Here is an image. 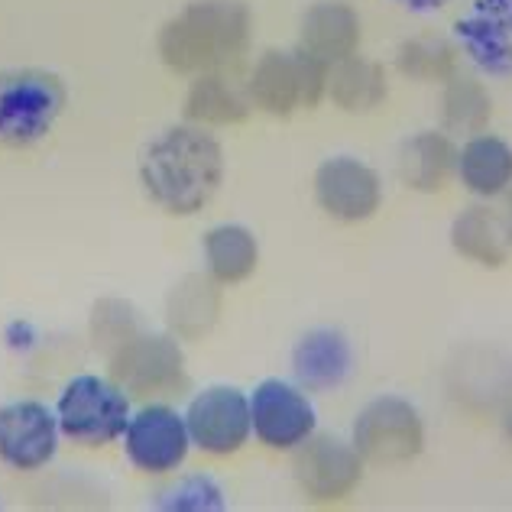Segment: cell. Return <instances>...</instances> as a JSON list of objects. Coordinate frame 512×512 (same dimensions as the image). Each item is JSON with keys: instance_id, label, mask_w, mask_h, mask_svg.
Returning a JSON list of instances; mask_svg holds the SVG:
<instances>
[{"instance_id": "6da1fadb", "label": "cell", "mask_w": 512, "mask_h": 512, "mask_svg": "<svg viewBox=\"0 0 512 512\" xmlns=\"http://www.w3.org/2000/svg\"><path fill=\"white\" fill-rule=\"evenodd\" d=\"M140 179L159 208L169 214H195L218 192L224 179V153L211 133L172 127L143 153Z\"/></svg>"}, {"instance_id": "7a4b0ae2", "label": "cell", "mask_w": 512, "mask_h": 512, "mask_svg": "<svg viewBox=\"0 0 512 512\" xmlns=\"http://www.w3.org/2000/svg\"><path fill=\"white\" fill-rule=\"evenodd\" d=\"M250 10L240 0H195L159 36V56L175 72H214L247 52Z\"/></svg>"}, {"instance_id": "3957f363", "label": "cell", "mask_w": 512, "mask_h": 512, "mask_svg": "<svg viewBox=\"0 0 512 512\" xmlns=\"http://www.w3.org/2000/svg\"><path fill=\"white\" fill-rule=\"evenodd\" d=\"M65 107V88L56 75L20 69L0 75V143L33 146L46 137Z\"/></svg>"}, {"instance_id": "277c9868", "label": "cell", "mask_w": 512, "mask_h": 512, "mask_svg": "<svg viewBox=\"0 0 512 512\" xmlns=\"http://www.w3.org/2000/svg\"><path fill=\"white\" fill-rule=\"evenodd\" d=\"M328 82V65L299 52H266L253 69V101L276 117H289L299 107H315Z\"/></svg>"}, {"instance_id": "5b68a950", "label": "cell", "mask_w": 512, "mask_h": 512, "mask_svg": "<svg viewBox=\"0 0 512 512\" xmlns=\"http://www.w3.org/2000/svg\"><path fill=\"white\" fill-rule=\"evenodd\" d=\"M127 396L101 376H75L59 396V428L88 448L114 441L127 431Z\"/></svg>"}, {"instance_id": "8992f818", "label": "cell", "mask_w": 512, "mask_h": 512, "mask_svg": "<svg viewBox=\"0 0 512 512\" xmlns=\"http://www.w3.org/2000/svg\"><path fill=\"white\" fill-rule=\"evenodd\" d=\"M425 428L412 402L383 396L373 399L354 422V448L373 464H402L422 454Z\"/></svg>"}, {"instance_id": "52a82bcc", "label": "cell", "mask_w": 512, "mask_h": 512, "mask_svg": "<svg viewBox=\"0 0 512 512\" xmlns=\"http://www.w3.org/2000/svg\"><path fill=\"white\" fill-rule=\"evenodd\" d=\"M111 373L133 396H169L185 383L182 350L169 338L133 334L111 354Z\"/></svg>"}, {"instance_id": "ba28073f", "label": "cell", "mask_w": 512, "mask_h": 512, "mask_svg": "<svg viewBox=\"0 0 512 512\" xmlns=\"http://www.w3.org/2000/svg\"><path fill=\"white\" fill-rule=\"evenodd\" d=\"M188 438L208 454H234L250 435V402L234 386H211L192 399L185 415Z\"/></svg>"}, {"instance_id": "9c48e42d", "label": "cell", "mask_w": 512, "mask_h": 512, "mask_svg": "<svg viewBox=\"0 0 512 512\" xmlns=\"http://www.w3.org/2000/svg\"><path fill=\"white\" fill-rule=\"evenodd\" d=\"M250 422L263 444L289 451L315 431V409L302 389L282 380H263L250 399Z\"/></svg>"}, {"instance_id": "30bf717a", "label": "cell", "mask_w": 512, "mask_h": 512, "mask_svg": "<svg viewBox=\"0 0 512 512\" xmlns=\"http://www.w3.org/2000/svg\"><path fill=\"white\" fill-rule=\"evenodd\" d=\"M295 480L318 503L344 500L360 483V454L341 438L308 435L295 454Z\"/></svg>"}, {"instance_id": "8fae6325", "label": "cell", "mask_w": 512, "mask_h": 512, "mask_svg": "<svg viewBox=\"0 0 512 512\" xmlns=\"http://www.w3.org/2000/svg\"><path fill=\"white\" fill-rule=\"evenodd\" d=\"M454 33L480 72L512 75V0H474Z\"/></svg>"}, {"instance_id": "7c38bea8", "label": "cell", "mask_w": 512, "mask_h": 512, "mask_svg": "<svg viewBox=\"0 0 512 512\" xmlns=\"http://www.w3.org/2000/svg\"><path fill=\"white\" fill-rule=\"evenodd\" d=\"M315 198L334 221H367L380 208V179L360 159L338 156L321 163L315 172Z\"/></svg>"}, {"instance_id": "4fadbf2b", "label": "cell", "mask_w": 512, "mask_h": 512, "mask_svg": "<svg viewBox=\"0 0 512 512\" xmlns=\"http://www.w3.org/2000/svg\"><path fill=\"white\" fill-rule=\"evenodd\" d=\"M188 425L166 406H146L127 422V454L146 474L175 470L188 454Z\"/></svg>"}, {"instance_id": "5bb4252c", "label": "cell", "mask_w": 512, "mask_h": 512, "mask_svg": "<svg viewBox=\"0 0 512 512\" xmlns=\"http://www.w3.org/2000/svg\"><path fill=\"white\" fill-rule=\"evenodd\" d=\"M56 425L43 402H10L0 409V457L17 470H36L56 454Z\"/></svg>"}, {"instance_id": "9a60e30c", "label": "cell", "mask_w": 512, "mask_h": 512, "mask_svg": "<svg viewBox=\"0 0 512 512\" xmlns=\"http://www.w3.org/2000/svg\"><path fill=\"white\" fill-rule=\"evenodd\" d=\"M292 370L299 383L312 393H328L341 386L350 373V344L341 331L318 328L308 331L292 350Z\"/></svg>"}, {"instance_id": "2e32d148", "label": "cell", "mask_w": 512, "mask_h": 512, "mask_svg": "<svg viewBox=\"0 0 512 512\" xmlns=\"http://www.w3.org/2000/svg\"><path fill=\"white\" fill-rule=\"evenodd\" d=\"M357 43H360V20L347 4L325 0V4H315L305 13L302 49L308 56L321 59L325 65H338L354 56Z\"/></svg>"}, {"instance_id": "e0dca14e", "label": "cell", "mask_w": 512, "mask_h": 512, "mask_svg": "<svg viewBox=\"0 0 512 512\" xmlns=\"http://www.w3.org/2000/svg\"><path fill=\"white\" fill-rule=\"evenodd\" d=\"M457 166H461L464 185L474 195L480 198L503 195L512 185V146L500 137H493V133H480V137H474L461 150Z\"/></svg>"}, {"instance_id": "ac0fdd59", "label": "cell", "mask_w": 512, "mask_h": 512, "mask_svg": "<svg viewBox=\"0 0 512 512\" xmlns=\"http://www.w3.org/2000/svg\"><path fill=\"white\" fill-rule=\"evenodd\" d=\"M451 166L454 150L448 137H441V133H419V137L406 143L399 159L402 182L415 188V192H438V188H444Z\"/></svg>"}, {"instance_id": "d6986e66", "label": "cell", "mask_w": 512, "mask_h": 512, "mask_svg": "<svg viewBox=\"0 0 512 512\" xmlns=\"http://www.w3.org/2000/svg\"><path fill=\"white\" fill-rule=\"evenodd\" d=\"M208 269L218 282H244L256 263H260V247L256 237L240 224H221L205 237Z\"/></svg>"}, {"instance_id": "ffe728a7", "label": "cell", "mask_w": 512, "mask_h": 512, "mask_svg": "<svg viewBox=\"0 0 512 512\" xmlns=\"http://www.w3.org/2000/svg\"><path fill=\"white\" fill-rule=\"evenodd\" d=\"M454 250L480 266H503L506 263V237L500 218L490 208H467L451 227Z\"/></svg>"}, {"instance_id": "44dd1931", "label": "cell", "mask_w": 512, "mask_h": 512, "mask_svg": "<svg viewBox=\"0 0 512 512\" xmlns=\"http://www.w3.org/2000/svg\"><path fill=\"white\" fill-rule=\"evenodd\" d=\"M328 82H331V98L350 114L373 111V107H380V101L386 98L383 69L376 62H367L360 56H350L334 65Z\"/></svg>"}, {"instance_id": "7402d4cb", "label": "cell", "mask_w": 512, "mask_h": 512, "mask_svg": "<svg viewBox=\"0 0 512 512\" xmlns=\"http://www.w3.org/2000/svg\"><path fill=\"white\" fill-rule=\"evenodd\" d=\"M247 111V101L227 85V78L211 72L198 78L185 101L188 120H198V124H237V120L247 117Z\"/></svg>"}, {"instance_id": "603a6c76", "label": "cell", "mask_w": 512, "mask_h": 512, "mask_svg": "<svg viewBox=\"0 0 512 512\" xmlns=\"http://www.w3.org/2000/svg\"><path fill=\"white\" fill-rule=\"evenodd\" d=\"M214 315H218V292H214V282L201 276H188L182 286H175L169 299V321L179 334L198 338L201 331L211 328Z\"/></svg>"}, {"instance_id": "cb8c5ba5", "label": "cell", "mask_w": 512, "mask_h": 512, "mask_svg": "<svg viewBox=\"0 0 512 512\" xmlns=\"http://www.w3.org/2000/svg\"><path fill=\"white\" fill-rule=\"evenodd\" d=\"M490 120V98L474 82H454L444 91V124L451 130L477 133Z\"/></svg>"}, {"instance_id": "d4e9b609", "label": "cell", "mask_w": 512, "mask_h": 512, "mask_svg": "<svg viewBox=\"0 0 512 512\" xmlns=\"http://www.w3.org/2000/svg\"><path fill=\"white\" fill-rule=\"evenodd\" d=\"M156 509H182V512H218L224 509L221 500V487L205 474H195V477H185L179 480L175 487L163 490L156 500Z\"/></svg>"}, {"instance_id": "484cf974", "label": "cell", "mask_w": 512, "mask_h": 512, "mask_svg": "<svg viewBox=\"0 0 512 512\" xmlns=\"http://www.w3.org/2000/svg\"><path fill=\"white\" fill-rule=\"evenodd\" d=\"M399 69L406 75H412V78H425V82H431V78L451 75L454 56H451L448 46L438 43V39H415V43L402 46Z\"/></svg>"}, {"instance_id": "4316f807", "label": "cell", "mask_w": 512, "mask_h": 512, "mask_svg": "<svg viewBox=\"0 0 512 512\" xmlns=\"http://www.w3.org/2000/svg\"><path fill=\"white\" fill-rule=\"evenodd\" d=\"M396 4H402L406 10H415V13H425V10H438V7H444L448 0H396Z\"/></svg>"}, {"instance_id": "83f0119b", "label": "cell", "mask_w": 512, "mask_h": 512, "mask_svg": "<svg viewBox=\"0 0 512 512\" xmlns=\"http://www.w3.org/2000/svg\"><path fill=\"white\" fill-rule=\"evenodd\" d=\"M500 227H503L506 244H512V195L506 198V211H503V221H500Z\"/></svg>"}, {"instance_id": "f1b7e54d", "label": "cell", "mask_w": 512, "mask_h": 512, "mask_svg": "<svg viewBox=\"0 0 512 512\" xmlns=\"http://www.w3.org/2000/svg\"><path fill=\"white\" fill-rule=\"evenodd\" d=\"M506 425H509V435H512V412L506 415Z\"/></svg>"}]
</instances>
